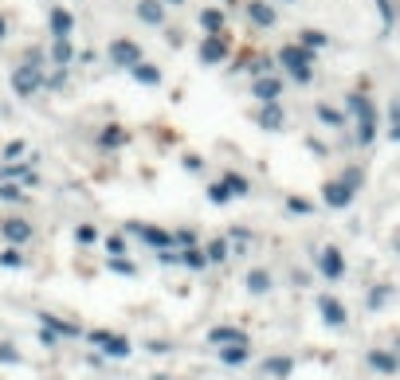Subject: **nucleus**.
<instances>
[{"label": "nucleus", "instance_id": "obj_2", "mask_svg": "<svg viewBox=\"0 0 400 380\" xmlns=\"http://www.w3.org/2000/svg\"><path fill=\"white\" fill-rule=\"evenodd\" d=\"M369 369H377V372H400V361L392 353H384V349H373V353H369Z\"/></svg>", "mask_w": 400, "mask_h": 380}, {"label": "nucleus", "instance_id": "obj_5", "mask_svg": "<svg viewBox=\"0 0 400 380\" xmlns=\"http://www.w3.org/2000/svg\"><path fill=\"white\" fill-rule=\"evenodd\" d=\"M267 372H275V376H287V372H290V361H267Z\"/></svg>", "mask_w": 400, "mask_h": 380}, {"label": "nucleus", "instance_id": "obj_4", "mask_svg": "<svg viewBox=\"0 0 400 380\" xmlns=\"http://www.w3.org/2000/svg\"><path fill=\"white\" fill-rule=\"evenodd\" d=\"M212 341L216 345H236V341H247L239 330H212Z\"/></svg>", "mask_w": 400, "mask_h": 380}, {"label": "nucleus", "instance_id": "obj_3", "mask_svg": "<svg viewBox=\"0 0 400 380\" xmlns=\"http://www.w3.org/2000/svg\"><path fill=\"white\" fill-rule=\"evenodd\" d=\"M318 306H322V318L330 321V326H341V321H345V310H341V306L333 302V298H322Z\"/></svg>", "mask_w": 400, "mask_h": 380}, {"label": "nucleus", "instance_id": "obj_6", "mask_svg": "<svg viewBox=\"0 0 400 380\" xmlns=\"http://www.w3.org/2000/svg\"><path fill=\"white\" fill-rule=\"evenodd\" d=\"M244 349H228V353H224V361H228V364H239V361H244Z\"/></svg>", "mask_w": 400, "mask_h": 380}, {"label": "nucleus", "instance_id": "obj_1", "mask_svg": "<svg viewBox=\"0 0 400 380\" xmlns=\"http://www.w3.org/2000/svg\"><path fill=\"white\" fill-rule=\"evenodd\" d=\"M94 345H103L110 357H126L130 353V341H122V338H110V333H94Z\"/></svg>", "mask_w": 400, "mask_h": 380}]
</instances>
